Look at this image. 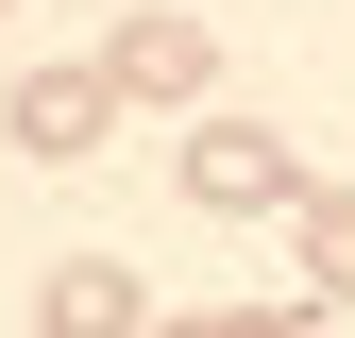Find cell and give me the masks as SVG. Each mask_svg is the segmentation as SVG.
I'll list each match as a JSON object with an SVG mask.
<instances>
[{
    "instance_id": "1",
    "label": "cell",
    "mask_w": 355,
    "mask_h": 338,
    "mask_svg": "<svg viewBox=\"0 0 355 338\" xmlns=\"http://www.w3.org/2000/svg\"><path fill=\"white\" fill-rule=\"evenodd\" d=\"M304 186V152L271 136V118H203V136H187V203H203V220H254V203H288Z\"/></svg>"
},
{
    "instance_id": "2",
    "label": "cell",
    "mask_w": 355,
    "mask_h": 338,
    "mask_svg": "<svg viewBox=\"0 0 355 338\" xmlns=\"http://www.w3.org/2000/svg\"><path fill=\"white\" fill-rule=\"evenodd\" d=\"M203 68H220V34H203V17H169V0H136V17H119V51H102L119 102H203Z\"/></svg>"
},
{
    "instance_id": "3",
    "label": "cell",
    "mask_w": 355,
    "mask_h": 338,
    "mask_svg": "<svg viewBox=\"0 0 355 338\" xmlns=\"http://www.w3.org/2000/svg\"><path fill=\"white\" fill-rule=\"evenodd\" d=\"M102 118H119V84H102V68H34V84H17V102H0V136H17V152H51V169H68V152H102Z\"/></svg>"
},
{
    "instance_id": "4",
    "label": "cell",
    "mask_w": 355,
    "mask_h": 338,
    "mask_svg": "<svg viewBox=\"0 0 355 338\" xmlns=\"http://www.w3.org/2000/svg\"><path fill=\"white\" fill-rule=\"evenodd\" d=\"M153 305H136V271H119V254H68L51 271V338H136Z\"/></svg>"
},
{
    "instance_id": "5",
    "label": "cell",
    "mask_w": 355,
    "mask_h": 338,
    "mask_svg": "<svg viewBox=\"0 0 355 338\" xmlns=\"http://www.w3.org/2000/svg\"><path fill=\"white\" fill-rule=\"evenodd\" d=\"M288 220H304V271L355 305V186H288Z\"/></svg>"
},
{
    "instance_id": "6",
    "label": "cell",
    "mask_w": 355,
    "mask_h": 338,
    "mask_svg": "<svg viewBox=\"0 0 355 338\" xmlns=\"http://www.w3.org/2000/svg\"><path fill=\"white\" fill-rule=\"evenodd\" d=\"M136 338H304L288 305H254V321H136Z\"/></svg>"
},
{
    "instance_id": "7",
    "label": "cell",
    "mask_w": 355,
    "mask_h": 338,
    "mask_svg": "<svg viewBox=\"0 0 355 338\" xmlns=\"http://www.w3.org/2000/svg\"><path fill=\"white\" fill-rule=\"evenodd\" d=\"M0 17H17V0H0Z\"/></svg>"
}]
</instances>
